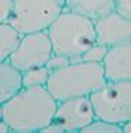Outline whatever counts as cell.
<instances>
[{
  "instance_id": "obj_4",
  "label": "cell",
  "mask_w": 131,
  "mask_h": 133,
  "mask_svg": "<svg viewBox=\"0 0 131 133\" xmlns=\"http://www.w3.org/2000/svg\"><path fill=\"white\" fill-rule=\"evenodd\" d=\"M64 9V0H13L9 24L21 35L48 31Z\"/></svg>"
},
{
  "instance_id": "obj_22",
  "label": "cell",
  "mask_w": 131,
  "mask_h": 133,
  "mask_svg": "<svg viewBox=\"0 0 131 133\" xmlns=\"http://www.w3.org/2000/svg\"><path fill=\"white\" fill-rule=\"evenodd\" d=\"M0 119H3V104H0Z\"/></svg>"
},
{
  "instance_id": "obj_14",
  "label": "cell",
  "mask_w": 131,
  "mask_h": 133,
  "mask_svg": "<svg viewBox=\"0 0 131 133\" xmlns=\"http://www.w3.org/2000/svg\"><path fill=\"white\" fill-rule=\"evenodd\" d=\"M121 132L123 126L109 121L99 119V118H95L88 126L82 129V133H121Z\"/></svg>"
},
{
  "instance_id": "obj_3",
  "label": "cell",
  "mask_w": 131,
  "mask_h": 133,
  "mask_svg": "<svg viewBox=\"0 0 131 133\" xmlns=\"http://www.w3.org/2000/svg\"><path fill=\"white\" fill-rule=\"evenodd\" d=\"M107 83L103 63L78 62L50 73L46 88L57 102L77 97H89Z\"/></svg>"
},
{
  "instance_id": "obj_5",
  "label": "cell",
  "mask_w": 131,
  "mask_h": 133,
  "mask_svg": "<svg viewBox=\"0 0 131 133\" xmlns=\"http://www.w3.org/2000/svg\"><path fill=\"white\" fill-rule=\"evenodd\" d=\"M89 98L99 119L120 126L131 121V81H107Z\"/></svg>"
},
{
  "instance_id": "obj_12",
  "label": "cell",
  "mask_w": 131,
  "mask_h": 133,
  "mask_svg": "<svg viewBox=\"0 0 131 133\" xmlns=\"http://www.w3.org/2000/svg\"><path fill=\"white\" fill-rule=\"evenodd\" d=\"M21 37L22 35L9 23L0 24V63L10 59L14 49L20 44Z\"/></svg>"
},
{
  "instance_id": "obj_7",
  "label": "cell",
  "mask_w": 131,
  "mask_h": 133,
  "mask_svg": "<svg viewBox=\"0 0 131 133\" xmlns=\"http://www.w3.org/2000/svg\"><path fill=\"white\" fill-rule=\"evenodd\" d=\"M96 118L89 97H77L57 102L53 122L63 128L64 133L82 132Z\"/></svg>"
},
{
  "instance_id": "obj_9",
  "label": "cell",
  "mask_w": 131,
  "mask_h": 133,
  "mask_svg": "<svg viewBox=\"0 0 131 133\" xmlns=\"http://www.w3.org/2000/svg\"><path fill=\"white\" fill-rule=\"evenodd\" d=\"M103 67L107 81H131V41L109 48Z\"/></svg>"
},
{
  "instance_id": "obj_8",
  "label": "cell",
  "mask_w": 131,
  "mask_h": 133,
  "mask_svg": "<svg viewBox=\"0 0 131 133\" xmlns=\"http://www.w3.org/2000/svg\"><path fill=\"white\" fill-rule=\"evenodd\" d=\"M96 42L107 48H113L131 41V20L112 11L110 14L95 21Z\"/></svg>"
},
{
  "instance_id": "obj_13",
  "label": "cell",
  "mask_w": 131,
  "mask_h": 133,
  "mask_svg": "<svg viewBox=\"0 0 131 133\" xmlns=\"http://www.w3.org/2000/svg\"><path fill=\"white\" fill-rule=\"evenodd\" d=\"M50 71L46 66L32 67L25 71H22V87H42L46 85Z\"/></svg>"
},
{
  "instance_id": "obj_19",
  "label": "cell",
  "mask_w": 131,
  "mask_h": 133,
  "mask_svg": "<svg viewBox=\"0 0 131 133\" xmlns=\"http://www.w3.org/2000/svg\"><path fill=\"white\" fill-rule=\"evenodd\" d=\"M41 132H42V133H64L63 128H61V126H59L57 123H55L53 121L48 125V126H45Z\"/></svg>"
},
{
  "instance_id": "obj_15",
  "label": "cell",
  "mask_w": 131,
  "mask_h": 133,
  "mask_svg": "<svg viewBox=\"0 0 131 133\" xmlns=\"http://www.w3.org/2000/svg\"><path fill=\"white\" fill-rule=\"evenodd\" d=\"M107 51H109L107 46L96 42L82 55V60L84 62H92V63H103L105 57L107 55Z\"/></svg>"
},
{
  "instance_id": "obj_6",
  "label": "cell",
  "mask_w": 131,
  "mask_h": 133,
  "mask_svg": "<svg viewBox=\"0 0 131 133\" xmlns=\"http://www.w3.org/2000/svg\"><path fill=\"white\" fill-rule=\"evenodd\" d=\"M52 55L53 48L48 31H38L22 35L9 60L18 70L25 71L32 67L45 66Z\"/></svg>"
},
{
  "instance_id": "obj_11",
  "label": "cell",
  "mask_w": 131,
  "mask_h": 133,
  "mask_svg": "<svg viewBox=\"0 0 131 133\" xmlns=\"http://www.w3.org/2000/svg\"><path fill=\"white\" fill-rule=\"evenodd\" d=\"M22 88V71L10 60L0 63V104L7 102Z\"/></svg>"
},
{
  "instance_id": "obj_17",
  "label": "cell",
  "mask_w": 131,
  "mask_h": 133,
  "mask_svg": "<svg viewBox=\"0 0 131 133\" xmlns=\"http://www.w3.org/2000/svg\"><path fill=\"white\" fill-rule=\"evenodd\" d=\"M13 11V0H0V24L9 23Z\"/></svg>"
},
{
  "instance_id": "obj_1",
  "label": "cell",
  "mask_w": 131,
  "mask_h": 133,
  "mask_svg": "<svg viewBox=\"0 0 131 133\" xmlns=\"http://www.w3.org/2000/svg\"><path fill=\"white\" fill-rule=\"evenodd\" d=\"M56 108L57 101L46 85L22 87L3 104V119L9 123L11 132L35 133L53 121Z\"/></svg>"
},
{
  "instance_id": "obj_21",
  "label": "cell",
  "mask_w": 131,
  "mask_h": 133,
  "mask_svg": "<svg viewBox=\"0 0 131 133\" xmlns=\"http://www.w3.org/2000/svg\"><path fill=\"white\" fill-rule=\"evenodd\" d=\"M123 132L124 133H131V121L126 122V123L123 125Z\"/></svg>"
},
{
  "instance_id": "obj_16",
  "label": "cell",
  "mask_w": 131,
  "mask_h": 133,
  "mask_svg": "<svg viewBox=\"0 0 131 133\" xmlns=\"http://www.w3.org/2000/svg\"><path fill=\"white\" fill-rule=\"evenodd\" d=\"M71 63L70 62V57H67L64 55H60V53H55L53 52V55L49 57V60L46 62L45 66L49 69L50 73L53 71H57V70H61L64 69L66 66H68V64Z\"/></svg>"
},
{
  "instance_id": "obj_18",
  "label": "cell",
  "mask_w": 131,
  "mask_h": 133,
  "mask_svg": "<svg viewBox=\"0 0 131 133\" xmlns=\"http://www.w3.org/2000/svg\"><path fill=\"white\" fill-rule=\"evenodd\" d=\"M116 11L131 20V0H116Z\"/></svg>"
},
{
  "instance_id": "obj_2",
  "label": "cell",
  "mask_w": 131,
  "mask_h": 133,
  "mask_svg": "<svg viewBox=\"0 0 131 133\" xmlns=\"http://www.w3.org/2000/svg\"><path fill=\"white\" fill-rule=\"evenodd\" d=\"M48 34L53 52L70 57L71 63L82 62V55L96 44L95 21L66 9L48 28Z\"/></svg>"
},
{
  "instance_id": "obj_10",
  "label": "cell",
  "mask_w": 131,
  "mask_h": 133,
  "mask_svg": "<svg viewBox=\"0 0 131 133\" xmlns=\"http://www.w3.org/2000/svg\"><path fill=\"white\" fill-rule=\"evenodd\" d=\"M64 7L66 10L96 21L114 11L116 0H64Z\"/></svg>"
},
{
  "instance_id": "obj_20",
  "label": "cell",
  "mask_w": 131,
  "mask_h": 133,
  "mask_svg": "<svg viewBox=\"0 0 131 133\" xmlns=\"http://www.w3.org/2000/svg\"><path fill=\"white\" fill-rule=\"evenodd\" d=\"M9 132H11L9 123L4 119H0V133H9Z\"/></svg>"
}]
</instances>
